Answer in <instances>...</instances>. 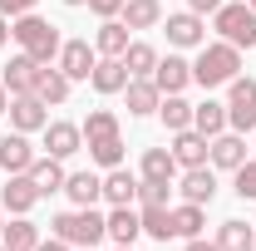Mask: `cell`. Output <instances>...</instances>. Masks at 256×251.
<instances>
[{"label": "cell", "instance_id": "obj_35", "mask_svg": "<svg viewBox=\"0 0 256 251\" xmlns=\"http://www.w3.org/2000/svg\"><path fill=\"white\" fill-rule=\"evenodd\" d=\"M168 192H172V182H143V178H138V202H143V207H153V202L168 207Z\"/></svg>", "mask_w": 256, "mask_h": 251}, {"label": "cell", "instance_id": "obj_39", "mask_svg": "<svg viewBox=\"0 0 256 251\" xmlns=\"http://www.w3.org/2000/svg\"><path fill=\"white\" fill-rule=\"evenodd\" d=\"M188 10H192V15H217L222 0H188Z\"/></svg>", "mask_w": 256, "mask_h": 251}, {"label": "cell", "instance_id": "obj_25", "mask_svg": "<svg viewBox=\"0 0 256 251\" xmlns=\"http://www.w3.org/2000/svg\"><path fill=\"white\" fill-rule=\"evenodd\" d=\"M0 246L5 251H34L40 246V226H34L30 217H10L5 232H0Z\"/></svg>", "mask_w": 256, "mask_h": 251}, {"label": "cell", "instance_id": "obj_11", "mask_svg": "<svg viewBox=\"0 0 256 251\" xmlns=\"http://www.w3.org/2000/svg\"><path fill=\"white\" fill-rule=\"evenodd\" d=\"M207 148H212L207 133H197V128H178L168 153L178 158V168H202V162H207Z\"/></svg>", "mask_w": 256, "mask_h": 251}, {"label": "cell", "instance_id": "obj_3", "mask_svg": "<svg viewBox=\"0 0 256 251\" xmlns=\"http://www.w3.org/2000/svg\"><path fill=\"white\" fill-rule=\"evenodd\" d=\"M236 74H242V50L226 44V40L202 44V54L192 60V84H202V89H222V84H232Z\"/></svg>", "mask_w": 256, "mask_h": 251}, {"label": "cell", "instance_id": "obj_33", "mask_svg": "<svg viewBox=\"0 0 256 251\" xmlns=\"http://www.w3.org/2000/svg\"><path fill=\"white\" fill-rule=\"evenodd\" d=\"M158 118L168 124V133H178V128H192V104H188L182 94H162Z\"/></svg>", "mask_w": 256, "mask_h": 251}, {"label": "cell", "instance_id": "obj_18", "mask_svg": "<svg viewBox=\"0 0 256 251\" xmlns=\"http://www.w3.org/2000/svg\"><path fill=\"white\" fill-rule=\"evenodd\" d=\"M153 84H158L162 94H182L192 84V64L182 60V54H168V60H158V69H153Z\"/></svg>", "mask_w": 256, "mask_h": 251}, {"label": "cell", "instance_id": "obj_21", "mask_svg": "<svg viewBox=\"0 0 256 251\" xmlns=\"http://www.w3.org/2000/svg\"><path fill=\"white\" fill-rule=\"evenodd\" d=\"M128 34H133V30H128L124 20H104V25H98V34H94V50L104 54V60H124V50L133 44Z\"/></svg>", "mask_w": 256, "mask_h": 251}, {"label": "cell", "instance_id": "obj_1", "mask_svg": "<svg viewBox=\"0 0 256 251\" xmlns=\"http://www.w3.org/2000/svg\"><path fill=\"white\" fill-rule=\"evenodd\" d=\"M79 128H84V148H89V158H94L104 172L124 162V128H118V114H114V108H94Z\"/></svg>", "mask_w": 256, "mask_h": 251}, {"label": "cell", "instance_id": "obj_40", "mask_svg": "<svg viewBox=\"0 0 256 251\" xmlns=\"http://www.w3.org/2000/svg\"><path fill=\"white\" fill-rule=\"evenodd\" d=\"M182 251H222V246H217V242H202V236H188V246H182Z\"/></svg>", "mask_w": 256, "mask_h": 251}, {"label": "cell", "instance_id": "obj_43", "mask_svg": "<svg viewBox=\"0 0 256 251\" xmlns=\"http://www.w3.org/2000/svg\"><path fill=\"white\" fill-rule=\"evenodd\" d=\"M5 40H10V20L0 15V44H5Z\"/></svg>", "mask_w": 256, "mask_h": 251}, {"label": "cell", "instance_id": "obj_45", "mask_svg": "<svg viewBox=\"0 0 256 251\" xmlns=\"http://www.w3.org/2000/svg\"><path fill=\"white\" fill-rule=\"evenodd\" d=\"M246 5H252V10H256V0H246Z\"/></svg>", "mask_w": 256, "mask_h": 251}, {"label": "cell", "instance_id": "obj_29", "mask_svg": "<svg viewBox=\"0 0 256 251\" xmlns=\"http://www.w3.org/2000/svg\"><path fill=\"white\" fill-rule=\"evenodd\" d=\"M108 236H114L118 246H133V242L143 236V222H138V212H133V207H114V212H108Z\"/></svg>", "mask_w": 256, "mask_h": 251}, {"label": "cell", "instance_id": "obj_28", "mask_svg": "<svg viewBox=\"0 0 256 251\" xmlns=\"http://www.w3.org/2000/svg\"><path fill=\"white\" fill-rule=\"evenodd\" d=\"M69 84H74V79L64 74L60 64H44V69H40V84H34V94L44 98V104H64V98H69Z\"/></svg>", "mask_w": 256, "mask_h": 251}, {"label": "cell", "instance_id": "obj_19", "mask_svg": "<svg viewBox=\"0 0 256 251\" xmlns=\"http://www.w3.org/2000/svg\"><path fill=\"white\" fill-rule=\"evenodd\" d=\"M138 178H143V182H172V178H178V158L168 153V148H143Z\"/></svg>", "mask_w": 256, "mask_h": 251}, {"label": "cell", "instance_id": "obj_30", "mask_svg": "<svg viewBox=\"0 0 256 251\" xmlns=\"http://www.w3.org/2000/svg\"><path fill=\"white\" fill-rule=\"evenodd\" d=\"M124 64H128V79H153V69H158V50L143 44V40H133V44L124 50Z\"/></svg>", "mask_w": 256, "mask_h": 251}, {"label": "cell", "instance_id": "obj_46", "mask_svg": "<svg viewBox=\"0 0 256 251\" xmlns=\"http://www.w3.org/2000/svg\"><path fill=\"white\" fill-rule=\"evenodd\" d=\"M79 251H94V246H79Z\"/></svg>", "mask_w": 256, "mask_h": 251}, {"label": "cell", "instance_id": "obj_7", "mask_svg": "<svg viewBox=\"0 0 256 251\" xmlns=\"http://www.w3.org/2000/svg\"><path fill=\"white\" fill-rule=\"evenodd\" d=\"M10 128L15 133H44V124H50V104L40 94H10Z\"/></svg>", "mask_w": 256, "mask_h": 251}, {"label": "cell", "instance_id": "obj_20", "mask_svg": "<svg viewBox=\"0 0 256 251\" xmlns=\"http://www.w3.org/2000/svg\"><path fill=\"white\" fill-rule=\"evenodd\" d=\"M64 192H69L74 207H94L98 197H104V178L89 172V168H84V172H69V178H64Z\"/></svg>", "mask_w": 256, "mask_h": 251}, {"label": "cell", "instance_id": "obj_27", "mask_svg": "<svg viewBox=\"0 0 256 251\" xmlns=\"http://www.w3.org/2000/svg\"><path fill=\"white\" fill-rule=\"evenodd\" d=\"M124 20L128 30H153V25H162V5L158 0H124Z\"/></svg>", "mask_w": 256, "mask_h": 251}, {"label": "cell", "instance_id": "obj_15", "mask_svg": "<svg viewBox=\"0 0 256 251\" xmlns=\"http://www.w3.org/2000/svg\"><path fill=\"white\" fill-rule=\"evenodd\" d=\"M40 69H44V64H40V60H30V54L20 50L15 60L5 64V79H0V84H5L10 94H34V84H40Z\"/></svg>", "mask_w": 256, "mask_h": 251}, {"label": "cell", "instance_id": "obj_31", "mask_svg": "<svg viewBox=\"0 0 256 251\" xmlns=\"http://www.w3.org/2000/svg\"><path fill=\"white\" fill-rule=\"evenodd\" d=\"M217 246L222 251H256V232L252 226H246V222H222V226H217Z\"/></svg>", "mask_w": 256, "mask_h": 251}, {"label": "cell", "instance_id": "obj_36", "mask_svg": "<svg viewBox=\"0 0 256 251\" xmlns=\"http://www.w3.org/2000/svg\"><path fill=\"white\" fill-rule=\"evenodd\" d=\"M236 197H242V202L256 197V158H246V162L236 168Z\"/></svg>", "mask_w": 256, "mask_h": 251}, {"label": "cell", "instance_id": "obj_5", "mask_svg": "<svg viewBox=\"0 0 256 251\" xmlns=\"http://www.w3.org/2000/svg\"><path fill=\"white\" fill-rule=\"evenodd\" d=\"M212 30L222 34L226 44H236V50H252V44H256V10L246 5V0L222 5V10L212 15Z\"/></svg>", "mask_w": 256, "mask_h": 251}, {"label": "cell", "instance_id": "obj_8", "mask_svg": "<svg viewBox=\"0 0 256 251\" xmlns=\"http://www.w3.org/2000/svg\"><path fill=\"white\" fill-rule=\"evenodd\" d=\"M34 202H40L34 178H30V172H10V178H5V188H0V207H5L10 217H30Z\"/></svg>", "mask_w": 256, "mask_h": 251}, {"label": "cell", "instance_id": "obj_2", "mask_svg": "<svg viewBox=\"0 0 256 251\" xmlns=\"http://www.w3.org/2000/svg\"><path fill=\"white\" fill-rule=\"evenodd\" d=\"M50 236H60L64 246H98L108 236V217H98L94 207H69L50 217Z\"/></svg>", "mask_w": 256, "mask_h": 251}, {"label": "cell", "instance_id": "obj_9", "mask_svg": "<svg viewBox=\"0 0 256 251\" xmlns=\"http://www.w3.org/2000/svg\"><path fill=\"white\" fill-rule=\"evenodd\" d=\"M168 44H178V50H202V44H207V20L192 15V10L168 15Z\"/></svg>", "mask_w": 256, "mask_h": 251}, {"label": "cell", "instance_id": "obj_32", "mask_svg": "<svg viewBox=\"0 0 256 251\" xmlns=\"http://www.w3.org/2000/svg\"><path fill=\"white\" fill-rule=\"evenodd\" d=\"M138 222H143V232H148L153 242H172V207L153 202V207H143V212H138Z\"/></svg>", "mask_w": 256, "mask_h": 251}, {"label": "cell", "instance_id": "obj_17", "mask_svg": "<svg viewBox=\"0 0 256 251\" xmlns=\"http://www.w3.org/2000/svg\"><path fill=\"white\" fill-rule=\"evenodd\" d=\"M178 192H182V202L207 207V202L217 197V178H212V168H207V162H202V168H188V172H182V182H178Z\"/></svg>", "mask_w": 256, "mask_h": 251}, {"label": "cell", "instance_id": "obj_34", "mask_svg": "<svg viewBox=\"0 0 256 251\" xmlns=\"http://www.w3.org/2000/svg\"><path fill=\"white\" fill-rule=\"evenodd\" d=\"M202 207H197V202H182V207H172V236H182V242H188V236H202Z\"/></svg>", "mask_w": 256, "mask_h": 251}, {"label": "cell", "instance_id": "obj_44", "mask_svg": "<svg viewBox=\"0 0 256 251\" xmlns=\"http://www.w3.org/2000/svg\"><path fill=\"white\" fill-rule=\"evenodd\" d=\"M0 232H5V207H0Z\"/></svg>", "mask_w": 256, "mask_h": 251}, {"label": "cell", "instance_id": "obj_23", "mask_svg": "<svg viewBox=\"0 0 256 251\" xmlns=\"http://www.w3.org/2000/svg\"><path fill=\"white\" fill-rule=\"evenodd\" d=\"M89 84H94L98 94H124V84H128V64H124V60H104V54H98L94 74H89Z\"/></svg>", "mask_w": 256, "mask_h": 251}, {"label": "cell", "instance_id": "obj_24", "mask_svg": "<svg viewBox=\"0 0 256 251\" xmlns=\"http://www.w3.org/2000/svg\"><path fill=\"white\" fill-rule=\"evenodd\" d=\"M30 178H34V188H40V197H50V192H64V158H34V168H30Z\"/></svg>", "mask_w": 256, "mask_h": 251}, {"label": "cell", "instance_id": "obj_16", "mask_svg": "<svg viewBox=\"0 0 256 251\" xmlns=\"http://www.w3.org/2000/svg\"><path fill=\"white\" fill-rule=\"evenodd\" d=\"M124 98H128V114H133V118H148V114H158L162 89L153 84V79H128V84H124Z\"/></svg>", "mask_w": 256, "mask_h": 251}, {"label": "cell", "instance_id": "obj_22", "mask_svg": "<svg viewBox=\"0 0 256 251\" xmlns=\"http://www.w3.org/2000/svg\"><path fill=\"white\" fill-rule=\"evenodd\" d=\"M104 197H108V202H114V207H133V197H138V178H133V172H128L124 162H118V168H108V172H104Z\"/></svg>", "mask_w": 256, "mask_h": 251}, {"label": "cell", "instance_id": "obj_6", "mask_svg": "<svg viewBox=\"0 0 256 251\" xmlns=\"http://www.w3.org/2000/svg\"><path fill=\"white\" fill-rule=\"evenodd\" d=\"M226 128L232 133H252L256 128V79L236 74L226 84Z\"/></svg>", "mask_w": 256, "mask_h": 251}, {"label": "cell", "instance_id": "obj_41", "mask_svg": "<svg viewBox=\"0 0 256 251\" xmlns=\"http://www.w3.org/2000/svg\"><path fill=\"white\" fill-rule=\"evenodd\" d=\"M34 251H69V246H64L60 236H50V242H40V246H34Z\"/></svg>", "mask_w": 256, "mask_h": 251}, {"label": "cell", "instance_id": "obj_38", "mask_svg": "<svg viewBox=\"0 0 256 251\" xmlns=\"http://www.w3.org/2000/svg\"><path fill=\"white\" fill-rule=\"evenodd\" d=\"M34 5H40V0H0V15H5V20H20V15H30Z\"/></svg>", "mask_w": 256, "mask_h": 251}, {"label": "cell", "instance_id": "obj_10", "mask_svg": "<svg viewBox=\"0 0 256 251\" xmlns=\"http://www.w3.org/2000/svg\"><path fill=\"white\" fill-rule=\"evenodd\" d=\"M54 64H60L69 79H89V74H94V64H98V50L89 44V40H64Z\"/></svg>", "mask_w": 256, "mask_h": 251}, {"label": "cell", "instance_id": "obj_26", "mask_svg": "<svg viewBox=\"0 0 256 251\" xmlns=\"http://www.w3.org/2000/svg\"><path fill=\"white\" fill-rule=\"evenodd\" d=\"M192 128H197V133H207V138L226 133V104H217V98L192 104Z\"/></svg>", "mask_w": 256, "mask_h": 251}, {"label": "cell", "instance_id": "obj_13", "mask_svg": "<svg viewBox=\"0 0 256 251\" xmlns=\"http://www.w3.org/2000/svg\"><path fill=\"white\" fill-rule=\"evenodd\" d=\"M79 148H84V128L79 124H64V118L44 124V153L50 158H74Z\"/></svg>", "mask_w": 256, "mask_h": 251}, {"label": "cell", "instance_id": "obj_37", "mask_svg": "<svg viewBox=\"0 0 256 251\" xmlns=\"http://www.w3.org/2000/svg\"><path fill=\"white\" fill-rule=\"evenodd\" d=\"M64 5H89L98 20H118L124 15V0H64Z\"/></svg>", "mask_w": 256, "mask_h": 251}, {"label": "cell", "instance_id": "obj_12", "mask_svg": "<svg viewBox=\"0 0 256 251\" xmlns=\"http://www.w3.org/2000/svg\"><path fill=\"white\" fill-rule=\"evenodd\" d=\"M207 162L212 168H226V172H236L242 162H246V133H217L212 138V148H207Z\"/></svg>", "mask_w": 256, "mask_h": 251}, {"label": "cell", "instance_id": "obj_42", "mask_svg": "<svg viewBox=\"0 0 256 251\" xmlns=\"http://www.w3.org/2000/svg\"><path fill=\"white\" fill-rule=\"evenodd\" d=\"M5 108H10V89L0 84V118H5Z\"/></svg>", "mask_w": 256, "mask_h": 251}, {"label": "cell", "instance_id": "obj_4", "mask_svg": "<svg viewBox=\"0 0 256 251\" xmlns=\"http://www.w3.org/2000/svg\"><path fill=\"white\" fill-rule=\"evenodd\" d=\"M10 40H15L30 60H40V64H54V60H60V44H64L60 30H54L50 20H40L34 10L20 15V20H10Z\"/></svg>", "mask_w": 256, "mask_h": 251}, {"label": "cell", "instance_id": "obj_48", "mask_svg": "<svg viewBox=\"0 0 256 251\" xmlns=\"http://www.w3.org/2000/svg\"><path fill=\"white\" fill-rule=\"evenodd\" d=\"M0 251H5V246H0Z\"/></svg>", "mask_w": 256, "mask_h": 251}, {"label": "cell", "instance_id": "obj_14", "mask_svg": "<svg viewBox=\"0 0 256 251\" xmlns=\"http://www.w3.org/2000/svg\"><path fill=\"white\" fill-rule=\"evenodd\" d=\"M0 168H5V178L10 172H30L34 168V148H30V133H5L0 138Z\"/></svg>", "mask_w": 256, "mask_h": 251}, {"label": "cell", "instance_id": "obj_47", "mask_svg": "<svg viewBox=\"0 0 256 251\" xmlns=\"http://www.w3.org/2000/svg\"><path fill=\"white\" fill-rule=\"evenodd\" d=\"M118 251H133V246H118Z\"/></svg>", "mask_w": 256, "mask_h": 251}]
</instances>
